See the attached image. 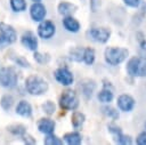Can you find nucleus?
<instances>
[{
    "label": "nucleus",
    "mask_w": 146,
    "mask_h": 145,
    "mask_svg": "<svg viewBox=\"0 0 146 145\" xmlns=\"http://www.w3.org/2000/svg\"><path fill=\"white\" fill-rule=\"evenodd\" d=\"M36 128H38L39 132H41L43 135L54 134L55 132V128H56V122L50 116L40 118L36 121Z\"/></svg>",
    "instance_id": "nucleus-14"
},
{
    "label": "nucleus",
    "mask_w": 146,
    "mask_h": 145,
    "mask_svg": "<svg viewBox=\"0 0 146 145\" xmlns=\"http://www.w3.org/2000/svg\"><path fill=\"white\" fill-rule=\"evenodd\" d=\"M33 59L35 61V63L40 64V65H46L50 62L51 57H50V54L48 53H41V51H33Z\"/></svg>",
    "instance_id": "nucleus-26"
},
{
    "label": "nucleus",
    "mask_w": 146,
    "mask_h": 145,
    "mask_svg": "<svg viewBox=\"0 0 146 145\" xmlns=\"http://www.w3.org/2000/svg\"><path fill=\"white\" fill-rule=\"evenodd\" d=\"M58 105L63 111H75L80 105V99L76 91L65 89L58 98Z\"/></svg>",
    "instance_id": "nucleus-4"
},
{
    "label": "nucleus",
    "mask_w": 146,
    "mask_h": 145,
    "mask_svg": "<svg viewBox=\"0 0 146 145\" xmlns=\"http://www.w3.org/2000/svg\"><path fill=\"white\" fill-rule=\"evenodd\" d=\"M124 2V5L127 7H130V8H139V6L141 5V0H122Z\"/></svg>",
    "instance_id": "nucleus-36"
},
{
    "label": "nucleus",
    "mask_w": 146,
    "mask_h": 145,
    "mask_svg": "<svg viewBox=\"0 0 146 145\" xmlns=\"http://www.w3.org/2000/svg\"><path fill=\"white\" fill-rule=\"evenodd\" d=\"M84 121H86V115H84V113L79 112V111H73V113H72V115H71V124H72V127H73L75 130L80 129V128L83 126Z\"/></svg>",
    "instance_id": "nucleus-21"
},
{
    "label": "nucleus",
    "mask_w": 146,
    "mask_h": 145,
    "mask_svg": "<svg viewBox=\"0 0 146 145\" xmlns=\"http://www.w3.org/2000/svg\"><path fill=\"white\" fill-rule=\"evenodd\" d=\"M18 83V74L14 66L0 67V87L13 89Z\"/></svg>",
    "instance_id": "nucleus-5"
},
{
    "label": "nucleus",
    "mask_w": 146,
    "mask_h": 145,
    "mask_svg": "<svg viewBox=\"0 0 146 145\" xmlns=\"http://www.w3.org/2000/svg\"><path fill=\"white\" fill-rule=\"evenodd\" d=\"M7 131L9 134H11L13 136H17V137H22L24 134L27 132L26 130V126H24L23 123H13L7 126Z\"/></svg>",
    "instance_id": "nucleus-22"
},
{
    "label": "nucleus",
    "mask_w": 146,
    "mask_h": 145,
    "mask_svg": "<svg viewBox=\"0 0 146 145\" xmlns=\"http://www.w3.org/2000/svg\"><path fill=\"white\" fill-rule=\"evenodd\" d=\"M54 78L55 80L64 86V87H68L72 86L74 82V75L72 73V71H70L66 66H59L54 71Z\"/></svg>",
    "instance_id": "nucleus-8"
},
{
    "label": "nucleus",
    "mask_w": 146,
    "mask_h": 145,
    "mask_svg": "<svg viewBox=\"0 0 146 145\" xmlns=\"http://www.w3.org/2000/svg\"><path fill=\"white\" fill-rule=\"evenodd\" d=\"M144 128H145V129H146V121H145V122H144Z\"/></svg>",
    "instance_id": "nucleus-38"
},
{
    "label": "nucleus",
    "mask_w": 146,
    "mask_h": 145,
    "mask_svg": "<svg viewBox=\"0 0 146 145\" xmlns=\"http://www.w3.org/2000/svg\"><path fill=\"white\" fill-rule=\"evenodd\" d=\"M15 112H16V114H18L19 116L27 119V118H31V116H32V114H33V108H32V105H31L27 100L21 99V100L17 103L16 107H15Z\"/></svg>",
    "instance_id": "nucleus-16"
},
{
    "label": "nucleus",
    "mask_w": 146,
    "mask_h": 145,
    "mask_svg": "<svg viewBox=\"0 0 146 145\" xmlns=\"http://www.w3.org/2000/svg\"><path fill=\"white\" fill-rule=\"evenodd\" d=\"M17 40V32L15 27L8 23L0 22V48L7 45H13Z\"/></svg>",
    "instance_id": "nucleus-6"
},
{
    "label": "nucleus",
    "mask_w": 146,
    "mask_h": 145,
    "mask_svg": "<svg viewBox=\"0 0 146 145\" xmlns=\"http://www.w3.org/2000/svg\"><path fill=\"white\" fill-rule=\"evenodd\" d=\"M137 41H138V45H139V51H140V56L145 57L146 58V39L144 37V34L141 32H138L137 33Z\"/></svg>",
    "instance_id": "nucleus-32"
},
{
    "label": "nucleus",
    "mask_w": 146,
    "mask_h": 145,
    "mask_svg": "<svg viewBox=\"0 0 146 145\" xmlns=\"http://www.w3.org/2000/svg\"><path fill=\"white\" fill-rule=\"evenodd\" d=\"M63 143H64L63 138H59L55 134L44 135V138H43V144L44 145H63Z\"/></svg>",
    "instance_id": "nucleus-29"
},
{
    "label": "nucleus",
    "mask_w": 146,
    "mask_h": 145,
    "mask_svg": "<svg viewBox=\"0 0 146 145\" xmlns=\"http://www.w3.org/2000/svg\"><path fill=\"white\" fill-rule=\"evenodd\" d=\"M29 13H30V17L32 18L33 22L40 23L41 21L46 19V16H47V8H46V6H44L43 3H41L40 1H39V2H33V3L30 6Z\"/></svg>",
    "instance_id": "nucleus-13"
},
{
    "label": "nucleus",
    "mask_w": 146,
    "mask_h": 145,
    "mask_svg": "<svg viewBox=\"0 0 146 145\" xmlns=\"http://www.w3.org/2000/svg\"><path fill=\"white\" fill-rule=\"evenodd\" d=\"M41 108H42V112H43L44 114H47L48 116L54 115L55 112H56V105H55V103H54L52 100H50V99H47L44 103H42Z\"/></svg>",
    "instance_id": "nucleus-30"
},
{
    "label": "nucleus",
    "mask_w": 146,
    "mask_h": 145,
    "mask_svg": "<svg viewBox=\"0 0 146 145\" xmlns=\"http://www.w3.org/2000/svg\"><path fill=\"white\" fill-rule=\"evenodd\" d=\"M9 58L17 65V66H21L23 69H30L31 67V64L30 62L24 57V56H21V55H17V54H11L9 56Z\"/></svg>",
    "instance_id": "nucleus-28"
},
{
    "label": "nucleus",
    "mask_w": 146,
    "mask_h": 145,
    "mask_svg": "<svg viewBox=\"0 0 146 145\" xmlns=\"http://www.w3.org/2000/svg\"><path fill=\"white\" fill-rule=\"evenodd\" d=\"M113 140H114V143L121 144V145H130V144H132V138H131V136L125 135V134H123V132L113 136Z\"/></svg>",
    "instance_id": "nucleus-31"
},
{
    "label": "nucleus",
    "mask_w": 146,
    "mask_h": 145,
    "mask_svg": "<svg viewBox=\"0 0 146 145\" xmlns=\"http://www.w3.org/2000/svg\"><path fill=\"white\" fill-rule=\"evenodd\" d=\"M63 140L64 143L68 144V145H79L82 143V136L79 131L74 130V131H70L63 135Z\"/></svg>",
    "instance_id": "nucleus-19"
},
{
    "label": "nucleus",
    "mask_w": 146,
    "mask_h": 145,
    "mask_svg": "<svg viewBox=\"0 0 146 145\" xmlns=\"http://www.w3.org/2000/svg\"><path fill=\"white\" fill-rule=\"evenodd\" d=\"M25 90L32 96L44 95L49 89L48 81L39 74H30L24 81Z\"/></svg>",
    "instance_id": "nucleus-1"
},
{
    "label": "nucleus",
    "mask_w": 146,
    "mask_h": 145,
    "mask_svg": "<svg viewBox=\"0 0 146 145\" xmlns=\"http://www.w3.org/2000/svg\"><path fill=\"white\" fill-rule=\"evenodd\" d=\"M21 139H22L23 143L26 144V145H34V144H36V139H35L32 135H30L29 132L24 134V135L21 137Z\"/></svg>",
    "instance_id": "nucleus-34"
},
{
    "label": "nucleus",
    "mask_w": 146,
    "mask_h": 145,
    "mask_svg": "<svg viewBox=\"0 0 146 145\" xmlns=\"http://www.w3.org/2000/svg\"><path fill=\"white\" fill-rule=\"evenodd\" d=\"M97 99L102 104H110L114 99V92L113 88L111 87H103L98 92H97Z\"/></svg>",
    "instance_id": "nucleus-18"
},
{
    "label": "nucleus",
    "mask_w": 146,
    "mask_h": 145,
    "mask_svg": "<svg viewBox=\"0 0 146 145\" xmlns=\"http://www.w3.org/2000/svg\"><path fill=\"white\" fill-rule=\"evenodd\" d=\"M83 54H84V47H72L68 50V58L72 62L81 63L83 62Z\"/></svg>",
    "instance_id": "nucleus-20"
},
{
    "label": "nucleus",
    "mask_w": 146,
    "mask_h": 145,
    "mask_svg": "<svg viewBox=\"0 0 146 145\" xmlns=\"http://www.w3.org/2000/svg\"><path fill=\"white\" fill-rule=\"evenodd\" d=\"M136 144H138V145H146V129L137 135Z\"/></svg>",
    "instance_id": "nucleus-35"
},
{
    "label": "nucleus",
    "mask_w": 146,
    "mask_h": 145,
    "mask_svg": "<svg viewBox=\"0 0 146 145\" xmlns=\"http://www.w3.org/2000/svg\"><path fill=\"white\" fill-rule=\"evenodd\" d=\"M9 6L14 13H23L27 8L26 0H9Z\"/></svg>",
    "instance_id": "nucleus-25"
},
{
    "label": "nucleus",
    "mask_w": 146,
    "mask_h": 145,
    "mask_svg": "<svg viewBox=\"0 0 146 145\" xmlns=\"http://www.w3.org/2000/svg\"><path fill=\"white\" fill-rule=\"evenodd\" d=\"M14 103H15V98L10 94H5L0 98V106L3 111H9L14 106Z\"/></svg>",
    "instance_id": "nucleus-24"
},
{
    "label": "nucleus",
    "mask_w": 146,
    "mask_h": 145,
    "mask_svg": "<svg viewBox=\"0 0 146 145\" xmlns=\"http://www.w3.org/2000/svg\"><path fill=\"white\" fill-rule=\"evenodd\" d=\"M107 130L111 132L112 136H115V135H119V134L122 132L121 128H120L115 122H111V123H108V124H107Z\"/></svg>",
    "instance_id": "nucleus-33"
},
{
    "label": "nucleus",
    "mask_w": 146,
    "mask_h": 145,
    "mask_svg": "<svg viewBox=\"0 0 146 145\" xmlns=\"http://www.w3.org/2000/svg\"><path fill=\"white\" fill-rule=\"evenodd\" d=\"M100 111H102L103 115H105L106 118H108V119H111V120H113V121L117 120V119H119V116H120L117 108H115V107L111 106L110 104H105L104 106H102Z\"/></svg>",
    "instance_id": "nucleus-23"
},
{
    "label": "nucleus",
    "mask_w": 146,
    "mask_h": 145,
    "mask_svg": "<svg viewBox=\"0 0 146 145\" xmlns=\"http://www.w3.org/2000/svg\"><path fill=\"white\" fill-rule=\"evenodd\" d=\"M96 87H97L96 81L92 79H89V78H84V79L80 80L78 83V89H79L81 96L86 100H89L92 97V95L96 90Z\"/></svg>",
    "instance_id": "nucleus-10"
},
{
    "label": "nucleus",
    "mask_w": 146,
    "mask_h": 145,
    "mask_svg": "<svg viewBox=\"0 0 146 145\" xmlns=\"http://www.w3.org/2000/svg\"><path fill=\"white\" fill-rule=\"evenodd\" d=\"M116 106L121 112H131L136 106V100L129 94H121L116 98Z\"/></svg>",
    "instance_id": "nucleus-12"
},
{
    "label": "nucleus",
    "mask_w": 146,
    "mask_h": 145,
    "mask_svg": "<svg viewBox=\"0 0 146 145\" xmlns=\"http://www.w3.org/2000/svg\"><path fill=\"white\" fill-rule=\"evenodd\" d=\"M129 57V50L123 47H107L104 50V59L111 66H117Z\"/></svg>",
    "instance_id": "nucleus-2"
},
{
    "label": "nucleus",
    "mask_w": 146,
    "mask_h": 145,
    "mask_svg": "<svg viewBox=\"0 0 146 145\" xmlns=\"http://www.w3.org/2000/svg\"><path fill=\"white\" fill-rule=\"evenodd\" d=\"M21 45L26 48L30 51H35L38 50V46H39V40H38V35H35L34 32L32 31H25L21 38H19Z\"/></svg>",
    "instance_id": "nucleus-11"
},
{
    "label": "nucleus",
    "mask_w": 146,
    "mask_h": 145,
    "mask_svg": "<svg viewBox=\"0 0 146 145\" xmlns=\"http://www.w3.org/2000/svg\"><path fill=\"white\" fill-rule=\"evenodd\" d=\"M96 59V53L95 49L91 47H86L84 48V54H83V63L86 65H92Z\"/></svg>",
    "instance_id": "nucleus-27"
},
{
    "label": "nucleus",
    "mask_w": 146,
    "mask_h": 145,
    "mask_svg": "<svg viewBox=\"0 0 146 145\" xmlns=\"http://www.w3.org/2000/svg\"><path fill=\"white\" fill-rule=\"evenodd\" d=\"M125 71L129 76L144 78L146 76V58L143 56H132L125 64Z\"/></svg>",
    "instance_id": "nucleus-3"
},
{
    "label": "nucleus",
    "mask_w": 146,
    "mask_h": 145,
    "mask_svg": "<svg viewBox=\"0 0 146 145\" xmlns=\"http://www.w3.org/2000/svg\"><path fill=\"white\" fill-rule=\"evenodd\" d=\"M111 30L104 26H97V27H90L87 32L86 35L89 40L97 42V43H106L110 38H111Z\"/></svg>",
    "instance_id": "nucleus-7"
},
{
    "label": "nucleus",
    "mask_w": 146,
    "mask_h": 145,
    "mask_svg": "<svg viewBox=\"0 0 146 145\" xmlns=\"http://www.w3.org/2000/svg\"><path fill=\"white\" fill-rule=\"evenodd\" d=\"M31 1H33V2H39V1H41V0H31Z\"/></svg>",
    "instance_id": "nucleus-37"
},
{
    "label": "nucleus",
    "mask_w": 146,
    "mask_h": 145,
    "mask_svg": "<svg viewBox=\"0 0 146 145\" xmlns=\"http://www.w3.org/2000/svg\"><path fill=\"white\" fill-rule=\"evenodd\" d=\"M62 24H63V27L67 31V32H71V33H76L80 31L81 29V24L80 22L73 17V15H70V16H64L63 19H62Z\"/></svg>",
    "instance_id": "nucleus-15"
},
{
    "label": "nucleus",
    "mask_w": 146,
    "mask_h": 145,
    "mask_svg": "<svg viewBox=\"0 0 146 145\" xmlns=\"http://www.w3.org/2000/svg\"><path fill=\"white\" fill-rule=\"evenodd\" d=\"M76 10H78V6L70 2V1H60L57 5V13L59 15H62L63 17L73 15Z\"/></svg>",
    "instance_id": "nucleus-17"
},
{
    "label": "nucleus",
    "mask_w": 146,
    "mask_h": 145,
    "mask_svg": "<svg viewBox=\"0 0 146 145\" xmlns=\"http://www.w3.org/2000/svg\"><path fill=\"white\" fill-rule=\"evenodd\" d=\"M56 33V25L50 19H43L38 24L36 27V34L39 38L43 40L51 39Z\"/></svg>",
    "instance_id": "nucleus-9"
}]
</instances>
